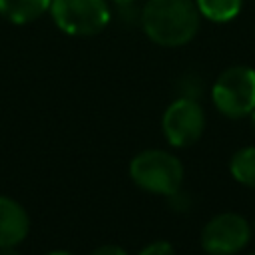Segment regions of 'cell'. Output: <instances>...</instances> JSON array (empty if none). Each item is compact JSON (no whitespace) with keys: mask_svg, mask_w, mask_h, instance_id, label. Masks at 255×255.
I'll return each mask as SVG.
<instances>
[{"mask_svg":"<svg viewBox=\"0 0 255 255\" xmlns=\"http://www.w3.org/2000/svg\"><path fill=\"white\" fill-rule=\"evenodd\" d=\"M199 18L195 0H147L141 12V26L153 44L177 48L195 38Z\"/></svg>","mask_w":255,"mask_h":255,"instance_id":"1","label":"cell"},{"mask_svg":"<svg viewBox=\"0 0 255 255\" xmlns=\"http://www.w3.org/2000/svg\"><path fill=\"white\" fill-rule=\"evenodd\" d=\"M129 175L139 189L153 195L171 197L181 189L183 165L165 149H143L131 159Z\"/></svg>","mask_w":255,"mask_h":255,"instance_id":"2","label":"cell"},{"mask_svg":"<svg viewBox=\"0 0 255 255\" xmlns=\"http://www.w3.org/2000/svg\"><path fill=\"white\" fill-rule=\"evenodd\" d=\"M211 100L221 116L231 120L247 118L255 110V70L249 66L223 70L211 88Z\"/></svg>","mask_w":255,"mask_h":255,"instance_id":"3","label":"cell"},{"mask_svg":"<svg viewBox=\"0 0 255 255\" xmlns=\"http://www.w3.org/2000/svg\"><path fill=\"white\" fill-rule=\"evenodd\" d=\"M54 24L70 36H96L110 22L108 0H52Z\"/></svg>","mask_w":255,"mask_h":255,"instance_id":"4","label":"cell"},{"mask_svg":"<svg viewBox=\"0 0 255 255\" xmlns=\"http://www.w3.org/2000/svg\"><path fill=\"white\" fill-rule=\"evenodd\" d=\"M251 239V227L239 213H217L211 217L199 235L201 249L207 255H235Z\"/></svg>","mask_w":255,"mask_h":255,"instance_id":"5","label":"cell"},{"mask_svg":"<svg viewBox=\"0 0 255 255\" xmlns=\"http://www.w3.org/2000/svg\"><path fill=\"white\" fill-rule=\"evenodd\" d=\"M165 139L173 147L193 145L205 129V114L195 98H177L167 106L161 118Z\"/></svg>","mask_w":255,"mask_h":255,"instance_id":"6","label":"cell"},{"mask_svg":"<svg viewBox=\"0 0 255 255\" xmlns=\"http://www.w3.org/2000/svg\"><path fill=\"white\" fill-rule=\"evenodd\" d=\"M30 231V215L12 197L0 195V247H18Z\"/></svg>","mask_w":255,"mask_h":255,"instance_id":"7","label":"cell"},{"mask_svg":"<svg viewBox=\"0 0 255 255\" xmlns=\"http://www.w3.org/2000/svg\"><path fill=\"white\" fill-rule=\"evenodd\" d=\"M52 0H0V14L12 24H30L50 10Z\"/></svg>","mask_w":255,"mask_h":255,"instance_id":"8","label":"cell"},{"mask_svg":"<svg viewBox=\"0 0 255 255\" xmlns=\"http://www.w3.org/2000/svg\"><path fill=\"white\" fill-rule=\"evenodd\" d=\"M229 171L237 183L255 189V145L237 149L229 159Z\"/></svg>","mask_w":255,"mask_h":255,"instance_id":"9","label":"cell"},{"mask_svg":"<svg viewBox=\"0 0 255 255\" xmlns=\"http://www.w3.org/2000/svg\"><path fill=\"white\" fill-rule=\"evenodd\" d=\"M195 6L203 18L223 24L241 12L243 0H195Z\"/></svg>","mask_w":255,"mask_h":255,"instance_id":"10","label":"cell"},{"mask_svg":"<svg viewBox=\"0 0 255 255\" xmlns=\"http://www.w3.org/2000/svg\"><path fill=\"white\" fill-rule=\"evenodd\" d=\"M139 255H175V249L169 241H163V239H157V241H151L147 243Z\"/></svg>","mask_w":255,"mask_h":255,"instance_id":"11","label":"cell"},{"mask_svg":"<svg viewBox=\"0 0 255 255\" xmlns=\"http://www.w3.org/2000/svg\"><path fill=\"white\" fill-rule=\"evenodd\" d=\"M92 255H128V253L120 245H102L96 251H92Z\"/></svg>","mask_w":255,"mask_h":255,"instance_id":"12","label":"cell"},{"mask_svg":"<svg viewBox=\"0 0 255 255\" xmlns=\"http://www.w3.org/2000/svg\"><path fill=\"white\" fill-rule=\"evenodd\" d=\"M0 255H20L16 247H0Z\"/></svg>","mask_w":255,"mask_h":255,"instance_id":"13","label":"cell"},{"mask_svg":"<svg viewBox=\"0 0 255 255\" xmlns=\"http://www.w3.org/2000/svg\"><path fill=\"white\" fill-rule=\"evenodd\" d=\"M114 2H116V4L120 6V8H131L135 0H114Z\"/></svg>","mask_w":255,"mask_h":255,"instance_id":"14","label":"cell"},{"mask_svg":"<svg viewBox=\"0 0 255 255\" xmlns=\"http://www.w3.org/2000/svg\"><path fill=\"white\" fill-rule=\"evenodd\" d=\"M48 255H74V253H70V251H52Z\"/></svg>","mask_w":255,"mask_h":255,"instance_id":"15","label":"cell"},{"mask_svg":"<svg viewBox=\"0 0 255 255\" xmlns=\"http://www.w3.org/2000/svg\"><path fill=\"white\" fill-rule=\"evenodd\" d=\"M249 118H251V124H253V128H255V110L249 114Z\"/></svg>","mask_w":255,"mask_h":255,"instance_id":"16","label":"cell"},{"mask_svg":"<svg viewBox=\"0 0 255 255\" xmlns=\"http://www.w3.org/2000/svg\"><path fill=\"white\" fill-rule=\"evenodd\" d=\"M249 255H255V251H253V253H249Z\"/></svg>","mask_w":255,"mask_h":255,"instance_id":"17","label":"cell"},{"mask_svg":"<svg viewBox=\"0 0 255 255\" xmlns=\"http://www.w3.org/2000/svg\"><path fill=\"white\" fill-rule=\"evenodd\" d=\"M253 225H255V223H253Z\"/></svg>","mask_w":255,"mask_h":255,"instance_id":"18","label":"cell"}]
</instances>
